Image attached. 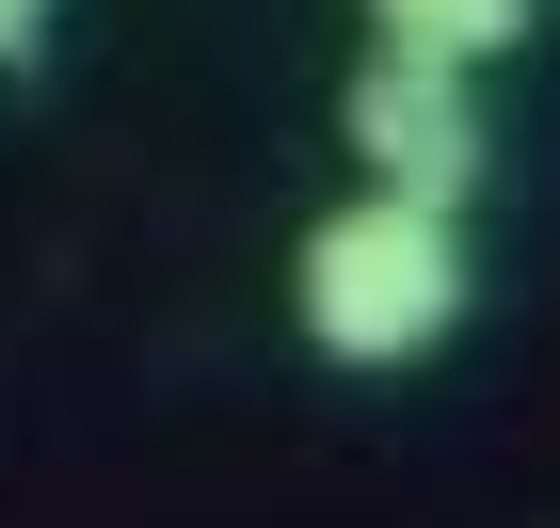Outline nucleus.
Returning a JSON list of instances; mask_svg holds the SVG:
<instances>
[{"label":"nucleus","mask_w":560,"mask_h":528,"mask_svg":"<svg viewBox=\"0 0 560 528\" xmlns=\"http://www.w3.org/2000/svg\"><path fill=\"white\" fill-rule=\"evenodd\" d=\"M385 33H417V48H465V64H497V48H528V0H369Z\"/></svg>","instance_id":"7ed1b4c3"},{"label":"nucleus","mask_w":560,"mask_h":528,"mask_svg":"<svg viewBox=\"0 0 560 528\" xmlns=\"http://www.w3.org/2000/svg\"><path fill=\"white\" fill-rule=\"evenodd\" d=\"M0 64H48V0H0Z\"/></svg>","instance_id":"20e7f679"},{"label":"nucleus","mask_w":560,"mask_h":528,"mask_svg":"<svg viewBox=\"0 0 560 528\" xmlns=\"http://www.w3.org/2000/svg\"><path fill=\"white\" fill-rule=\"evenodd\" d=\"M337 129H352V161L385 176V192H432V209H465L480 161H497V144H480V64L465 48H417V33H385L352 64Z\"/></svg>","instance_id":"f03ea898"},{"label":"nucleus","mask_w":560,"mask_h":528,"mask_svg":"<svg viewBox=\"0 0 560 528\" xmlns=\"http://www.w3.org/2000/svg\"><path fill=\"white\" fill-rule=\"evenodd\" d=\"M289 320L337 368H417V352H448V320H465V209H432V192H352V209L304 224L289 257Z\"/></svg>","instance_id":"f257e3e1"}]
</instances>
